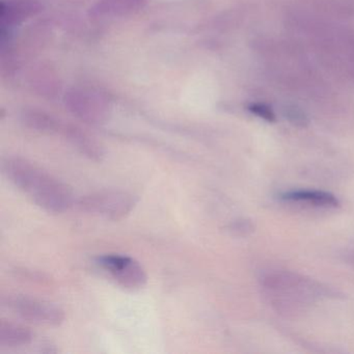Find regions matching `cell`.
I'll return each instance as SVG.
<instances>
[{
  "label": "cell",
  "mask_w": 354,
  "mask_h": 354,
  "mask_svg": "<svg viewBox=\"0 0 354 354\" xmlns=\"http://www.w3.org/2000/svg\"><path fill=\"white\" fill-rule=\"evenodd\" d=\"M3 169L18 189L46 212L59 214L74 204L73 194L65 183L28 159L9 157Z\"/></svg>",
  "instance_id": "cell-1"
},
{
  "label": "cell",
  "mask_w": 354,
  "mask_h": 354,
  "mask_svg": "<svg viewBox=\"0 0 354 354\" xmlns=\"http://www.w3.org/2000/svg\"><path fill=\"white\" fill-rule=\"evenodd\" d=\"M263 287L272 306L288 316L304 312L321 289L314 281L287 271L267 275L263 279Z\"/></svg>",
  "instance_id": "cell-2"
},
{
  "label": "cell",
  "mask_w": 354,
  "mask_h": 354,
  "mask_svg": "<svg viewBox=\"0 0 354 354\" xmlns=\"http://www.w3.org/2000/svg\"><path fill=\"white\" fill-rule=\"evenodd\" d=\"M138 204V198L124 190H101L82 196L78 206L84 212L111 221L127 216Z\"/></svg>",
  "instance_id": "cell-3"
},
{
  "label": "cell",
  "mask_w": 354,
  "mask_h": 354,
  "mask_svg": "<svg viewBox=\"0 0 354 354\" xmlns=\"http://www.w3.org/2000/svg\"><path fill=\"white\" fill-rule=\"evenodd\" d=\"M96 264L125 289H140L148 281L144 267L132 257L119 254H103L96 259Z\"/></svg>",
  "instance_id": "cell-4"
},
{
  "label": "cell",
  "mask_w": 354,
  "mask_h": 354,
  "mask_svg": "<svg viewBox=\"0 0 354 354\" xmlns=\"http://www.w3.org/2000/svg\"><path fill=\"white\" fill-rule=\"evenodd\" d=\"M3 304L24 320L37 324L57 326L65 320V312L59 306L26 296H10L3 298Z\"/></svg>",
  "instance_id": "cell-5"
},
{
  "label": "cell",
  "mask_w": 354,
  "mask_h": 354,
  "mask_svg": "<svg viewBox=\"0 0 354 354\" xmlns=\"http://www.w3.org/2000/svg\"><path fill=\"white\" fill-rule=\"evenodd\" d=\"M66 106L88 123H101L109 115L106 100L94 91L74 88L66 96Z\"/></svg>",
  "instance_id": "cell-6"
},
{
  "label": "cell",
  "mask_w": 354,
  "mask_h": 354,
  "mask_svg": "<svg viewBox=\"0 0 354 354\" xmlns=\"http://www.w3.org/2000/svg\"><path fill=\"white\" fill-rule=\"evenodd\" d=\"M41 6L37 0H8L3 1L0 10L3 26H14L26 21L40 11Z\"/></svg>",
  "instance_id": "cell-7"
},
{
  "label": "cell",
  "mask_w": 354,
  "mask_h": 354,
  "mask_svg": "<svg viewBox=\"0 0 354 354\" xmlns=\"http://www.w3.org/2000/svg\"><path fill=\"white\" fill-rule=\"evenodd\" d=\"M146 5V0H98L91 9L96 18H118L140 11Z\"/></svg>",
  "instance_id": "cell-8"
},
{
  "label": "cell",
  "mask_w": 354,
  "mask_h": 354,
  "mask_svg": "<svg viewBox=\"0 0 354 354\" xmlns=\"http://www.w3.org/2000/svg\"><path fill=\"white\" fill-rule=\"evenodd\" d=\"M281 198L286 202L304 203L317 207L335 208L339 206V200L330 192L322 190H295V192H285Z\"/></svg>",
  "instance_id": "cell-9"
},
{
  "label": "cell",
  "mask_w": 354,
  "mask_h": 354,
  "mask_svg": "<svg viewBox=\"0 0 354 354\" xmlns=\"http://www.w3.org/2000/svg\"><path fill=\"white\" fill-rule=\"evenodd\" d=\"M32 330L24 325L10 321L0 323V347H21L32 343Z\"/></svg>",
  "instance_id": "cell-10"
},
{
  "label": "cell",
  "mask_w": 354,
  "mask_h": 354,
  "mask_svg": "<svg viewBox=\"0 0 354 354\" xmlns=\"http://www.w3.org/2000/svg\"><path fill=\"white\" fill-rule=\"evenodd\" d=\"M283 115L292 125L296 126V127H306L310 123L306 113L297 105H286L283 109Z\"/></svg>",
  "instance_id": "cell-11"
},
{
  "label": "cell",
  "mask_w": 354,
  "mask_h": 354,
  "mask_svg": "<svg viewBox=\"0 0 354 354\" xmlns=\"http://www.w3.org/2000/svg\"><path fill=\"white\" fill-rule=\"evenodd\" d=\"M248 109L252 115H257V117L269 122V123L277 121V115H275L274 111L265 103H252V104L248 105Z\"/></svg>",
  "instance_id": "cell-12"
},
{
  "label": "cell",
  "mask_w": 354,
  "mask_h": 354,
  "mask_svg": "<svg viewBox=\"0 0 354 354\" xmlns=\"http://www.w3.org/2000/svg\"><path fill=\"white\" fill-rule=\"evenodd\" d=\"M230 231L238 236H246L254 231V225L252 221H245V219L234 221L230 225Z\"/></svg>",
  "instance_id": "cell-13"
}]
</instances>
